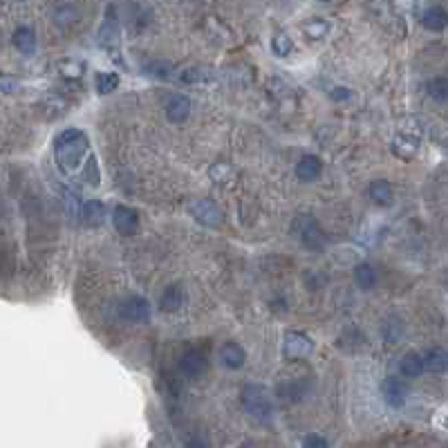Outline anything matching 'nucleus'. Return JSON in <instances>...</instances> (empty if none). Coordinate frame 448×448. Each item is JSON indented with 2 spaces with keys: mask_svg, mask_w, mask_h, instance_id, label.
<instances>
[{
  "mask_svg": "<svg viewBox=\"0 0 448 448\" xmlns=\"http://www.w3.org/2000/svg\"><path fill=\"white\" fill-rule=\"evenodd\" d=\"M112 224L122 235H133L139 229V213L135 208L119 204L112 211Z\"/></svg>",
  "mask_w": 448,
  "mask_h": 448,
  "instance_id": "7",
  "label": "nucleus"
},
{
  "mask_svg": "<svg viewBox=\"0 0 448 448\" xmlns=\"http://www.w3.org/2000/svg\"><path fill=\"white\" fill-rule=\"evenodd\" d=\"M119 314H122V319H126L130 323H148L151 321V302L141 296H133L122 302Z\"/></svg>",
  "mask_w": 448,
  "mask_h": 448,
  "instance_id": "5",
  "label": "nucleus"
},
{
  "mask_svg": "<svg viewBox=\"0 0 448 448\" xmlns=\"http://www.w3.org/2000/svg\"><path fill=\"white\" fill-rule=\"evenodd\" d=\"M14 45L18 47V52L23 54H34L36 49V34L28 28V25H20V28L14 30Z\"/></svg>",
  "mask_w": 448,
  "mask_h": 448,
  "instance_id": "18",
  "label": "nucleus"
},
{
  "mask_svg": "<svg viewBox=\"0 0 448 448\" xmlns=\"http://www.w3.org/2000/svg\"><path fill=\"white\" fill-rule=\"evenodd\" d=\"M179 370L191 379H197L208 370V359L202 352L189 350V352H184V357L179 359Z\"/></svg>",
  "mask_w": 448,
  "mask_h": 448,
  "instance_id": "9",
  "label": "nucleus"
},
{
  "mask_svg": "<svg viewBox=\"0 0 448 448\" xmlns=\"http://www.w3.org/2000/svg\"><path fill=\"white\" fill-rule=\"evenodd\" d=\"M399 370H401V375L408 377V379H417V377H421V375H424V370H426L424 357H421L419 352H406L403 359H401V363H399Z\"/></svg>",
  "mask_w": 448,
  "mask_h": 448,
  "instance_id": "14",
  "label": "nucleus"
},
{
  "mask_svg": "<svg viewBox=\"0 0 448 448\" xmlns=\"http://www.w3.org/2000/svg\"><path fill=\"white\" fill-rule=\"evenodd\" d=\"M283 352H285L287 359H305V357H310V354L314 352V343H312V338L305 336V334L289 332L285 336Z\"/></svg>",
  "mask_w": 448,
  "mask_h": 448,
  "instance_id": "6",
  "label": "nucleus"
},
{
  "mask_svg": "<svg viewBox=\"0 0 448 448\" xmlns=\"http://www.w3.org/2000/svg\"><path fill=\"white\" fill-rule=\"evenodd\" d=\"M117 86H119V76H117L114 72H99L97 74V90L101 92V95H108V92L117 90Z\"/></svg>",
  "mask_w": 448,
  "mask_h": 448,
  "instance_id": "25",
  "label": "nucleus"
},
{
  "mask_svg": "<svg viewBox=\"0 0 448 448\" xmlns=\"http://www.w3.org/2000/svg\"><path fill=\"white\" fill-rule=\"evenodd\" d=\"M302 448H327V442L321 435H307V437L302 440Z\"/></svg>",
  "mask_w": 448,
  "mask_h": 448,
  "instance_id": "32",
  "label": "nucleus"
},
{
  "mask_svg": "<svg viewBox=\"0 0 448 448\" xmlns=\"http://www.w3.org/2000/svg\"><path fill=\"white\" fill-rule=\"evenodd\" d=\"M189 211L191 216L202 222L204 227H220V224L224 222V213L222 208L213 202V200H206V197H200V200H193L189 204Z\"/></svg>",
  "mask_w": 448,
  "mask_h": 448,
  "instance_id": "4",
  "label": "nucleus"
},
{
  "mask_svg": "<svg viewBox=\"0 0 448 448\" xmlns=\"http://www.w3.org/2000/svg\"><path fill=\"white\" fill-rule=\"evenodd\" d=\"M191 112V101L184 95H173L166 103V117L173 124H182Z\"/></svg>",
  "mask_w": 448,
  "mask_h": 448,
  "instance_id": "13",
  "label": "nucleus"
},
{
  "mask_svg": "<svg viewBox=\"0 0 448 448\" xmlns=\"http://www.w3.org/2000/svg\"><path fill=\"white\" fill-rule=\"evenodd\" d=\"M76 7L72 5H57L54 9H52V20H54L57 25H68V23H74L76 20Z\"/></svg>",
  "mask_w": 448,
  "mask_h": 448,
  "instance_id": "24",
  "label": "nucleus"
},
{
  "mask_svg": "<svg viewBox=\"0 0 448 448\" xmlns=\"http://www.w3.org/2000/svg\"><path fill=\"white\" fill-rule=\"evenodd\" d=\"M204 78H208V74H204L202 70H197V68H189V70H184V74H182V81H187V83L204 81Z\"/></svg>",
  "mask_w": 448,
  "mask_h": 448,
  "instance_id": "31",
  "label": "nucleus"
},
{
  "mask_svg": "<svg viewBox=\"0 0 448 448\" xmlns=\"http://www.w3.org/2000/svg\"><path fill=\"white\" fill-rule=\"evenodd\" d=\"M381 394H384L388 406L401 408L408 401V386H406V381L399 379V377H388L384 381V386H381Z\"/></svg>",
  "mask_w": 448,
  "mask_h": 448,
  "instance_id": "8",
  "label": "nucleus"
},
{
  "mask_svg": "<svg viewBox=\"0 0 448 448\" xmlns=\"http://www.w3.org/2000/svg\"><path fill=\"white\" fill-rule=\"evenodd\" d=\"M370 197L377 204H390V200H392V184L388 179H375L370 184Z\"/></svg>",
  "mask_w": 448,
  "mask_h": 448,
  "instance_id": "22",
  "label": "nucleus"
},
{
  "mask_svg": "<svg viewBox=\"0 0 448 448\" xmlns=\"http://www.w3.org/2000/svg\"><path fill=\"white\" fill-rule=\"evenodd\" d=\"M54 151H57L59 168L63 173H72V170L83 162V157L88 155L90 146H88V139L81 130L70 128V130H63V133L57 137Z\"/></svg>",
  "mask_w": 448,
  "mask_h": 448,
  "instance_id": "1",
  "label": "nucleus"
},
{
  "mask_svg": "<svg viewBox=\"0 0 448 448\" xmlns=\"http://www.w3.org/2000/svg\"><path fill=\"white\" fill-rule=\"evenodd\" d=\"M81 216L88 227H101L105 220V206L99 200H90L81 206Z\"/></svg>",
  "mask_w": 448,
  "mask_h": 448,
  "instance_id": "17",
  "label": "nucleus"
},
{
  "mask_svg": "<svg viewBox=\"0 0 448 448\" xmlns=\"http://www.w3.org/2000/svg\"><path fill=\"white\" fill-rule=\"evenodd\" d=\"M184 448H208L204 437H200V435H193V437H189L187 442H184Z\"/></svg>",
  "mask_w": 448,
  "mask_h": 448,
  "instance_id": "34",
  "label": "nucleus"
},
{
  "mask_svg": "<svg viewBox=\"0 0 448 448\" xmlns=\"http://www.w3.org/2000/svg\"><path fill=\"white\" fill-rule=\"evenodd\" d=\"M424 363L428 372H446L448 370V352L442 348H430L424 354Z\"/></svg>",
  "mask_w": 448,
  "mask_h": 448,
  "instance_id": "19",
  "label": "nucleus"
},
{
  "mask_svg": "<svg viewBox=\"0 0 448 448\" xmlns=\"http://www.w3.org/2000/svg\"><path fill=\"white\" fill-rule=\"evenodd\" d=\"M428 95L435 101H448V76H435L428 83Z\"/></svg>",
  "mask_w": 448,
  "mask_h": 448,
  "instance_id": "23",
  "label": "nucleus"
},
{
  "mask_svg": "<svg viewBox=\"0 0 448 448\" xmlns=\"http://www.w3.org/2000/svg\"><path fill=\"white\" fill-rule=\"evenodd\" d=\"M146 70H148L153 76H157V78H164V81H166V78L173 76V74H170V72H173V65L166 63V61H153Z\"/></svg>",
  "mask_w": 448,
  "mask_h": 448,
  "instance_id": "28",
  "label": "nucleus"
},
{
  "mask_svg": "<svg viewBox=\"0 0 448 448\" xmlns=\"http://www.w3.org/2000/svg\"><path fill=\"white\" fill-rule=\"evenodd\" d=\"M354 281H357V285L361 289H372L377 285V271L372 265H367V262H361V265H357V269H354Z\"/></svg>",
  "mask_w": 448,
  "mask_h": 448,
  "instance_id": "21",
  "label": "nucleus"
},
{
  "mask_svg": "<svg viewBox=\"0 0 448 448\" xmlns=\"http://www.w3.org/2000/svg\"><path fill=\"white\" fill-rule=\"evenodd\" d=\"M18 78H11V76H3V78H0V88H3V92H7V95H9V92H14V90H18Z\"/></svg>",
  "mask_w": 448,
  "mask_h": 448,
  "instance_id": "33",
  "label": "nucleus"
},
{
  "mask_svg": "<svg viewBox=\"0 0 448 448\" xmlns=\"http://www.w3.org/2000/svg\"><path fill=\"white\" fill-rule=\"evenodd\" d=\"M59 70H61V74L63 76H68V78H78L83 74V65L78 63V61H61L59 63Z\"/></svg>",
  "mask_w": 448,
  "mask_h": 448,
  "instance_id": "27",
  "label": "nucleus"
},
{
  "mask_svg": "<svg viewBox=\"0 0 448 448\" xmlns=\"http://www.w3.org/2000/svg\"><path fill=\"white\" fill-rule=\"evenodd\" d=\"M218 357H220V363L224 367H229V370H240V367L244 365V361H247L244 350L238 343H233V341H229V343H224L220 348Z\"/></svg>",
  "mask_w": 448,
  "mask_h": 448,
  "instance_id": "10",
  "label": "nucleus"
},
{
  "mask_svg": "<svg viewBox=\"0 0 448 448\" xmlns=\"http://www.w3.org/2000/svg\"><path fill=\"white\" fill-rule=\"evenodd\" d=\"M99 34H101V45L103 47H110V45L119 43V23H117V18L112 14L105 16V23H103Z\"/></svg>",
  "mask_w": 448,
  "mask_h": 448,
  "instance_id": "20",
  "label": "nucleus"
},
{
  "mask_svg": "<svg viewBox=\"0 0 448 448\" xmlns=\"http://www.w3.org/2000/svg\"><path fill=\"white\" fill-rule=\"evenodd\" d=\"M294 233L298 235V240L310 247V249H321L325 238H323V231L319 227V222H316L312 216H300L294 222Z\"/></svg>",
  "mask_w": 448,
  "mask_h": 448,
  "instance_id": "3",
  "label": "nucleus"
},
{
  "mask_svg": "<svg viewBox=\"0 0 448 448\" xmlns=\"http://www.w3.org/2000/svg\"><path fill=\"white\" fill-rule=\"evenodd\" d=\"M421 25L430 32H442L448 25V11L442 5H432L421 14Z\"/></svg>",
  "mask_w": 448,
  "mask_h": 448,
  "instance_id": "12",
  "label": "nucleus"
},
{
  "mask_svg": "<svg viewBox=\"0 0 448 448\" xmlns=\"http://www.w3.org/2000/svg\"><path fill=\"white\" fill-rule=\"evenodd\" d=\"M231 173L233 170H231L229 164H216V166L208 168V175L213 182H227V179H231Z\"/></svg>",
  "mask_w": 448,
  "mask_h": 448,
  "instance_id": "30",
  "label": "nucleus"
},
{
  "mask_svg": "<svg viewBox=\"0 0 448 448\" xmlns=\"http://www.w3.org/2000/svg\"><path fill=\"white\" fill-rule=\"evenodd\" d=\"M321 168H323V164H321L319 157H316V155H305L296 164V175L300 179H305V182H312V179H316L321 175Z\"/></svg>",
  "mask_w": 448,
  "mask_h": 448,
  "instance_id": "16",
  "label": "nucleus"
},
{
  "mask_svg": "<svg viewBox=\"0 0 448 448\" xmlns=\"http://www.w3.org/2000/svg\"><path fill=\"white\" fill-rule=\"evenodd\" d=\"M417 148H419V137L403 133V130H399V135L392 141V153L401 157V160H411V157L417 153Z\"/></svg>",
  "mask_w": 448,
  "mask_h": 448,
  "instance_id": "11",
  "label": "nucleus"
},
{
  "mask_svg": "<svg viewBox=\"0 0 448 448\" xmlns=\"http://www.w3.org/2000/svg\"><path fill=\"white\" fill-rule=\"evenodd\" d=\"M302 30H305V34L310 38H321L327 32V23L321 20V18H312V20H307L305 25H302Z\"/></svg>",
  "mask_w": 448,
  "mask_h": 448,
  "instance_id": "26",
  "label": "nucleus"
},
{
  "mask_svg": "<svg viewBox=\"0 0 448 448\" xmlns=\"http://www.w3.org/2000/svg\"><path fill=\"white\" fill-rule=\"evenodd\" d=\"M184 305V289L179 285H168L160 296V307L164 312H177Z\"/></svg>",
  "mask_w": 448,
  "mask_h": 448,
  "instance_id": "15",
  "label": "nucleus"
},
{
  "mask_svg": "<svg viewBox=\"0 0 448 448\" xmlns=\"http://www.w3.org/2000/svg\"><path fill=\"white\" fill-rule=\"evenodd\" d=\"M242 406H244V411L260 419V421H269L271 419V413H273V408H271V401H269V394L267 390L258 386V384H252V386H244L242 388Z\"/></svg>",
  "mask_w": 448,
  "mask_h": 448,
  "instance_id": "2",
  "label": "nucleus"
},
{
  "mask_svg": "<svg viewBox=\"0 0 448 448\" xmlns=\"http://www.w3.org/2000/svg\"><path fill=\"white\" fill-rule=\"evenodd\" d=\"M336 92H332V97L334 99H348L350 97V92H348V88H334Z\"/></svg>",
  "mask_w": 448,
  "mask_h": 448,
  "instance_id": "35",
  "label": "nucleus"
},
{
  "mask_svg": "<svg viewBox=\"0 0 448 448\" xmlns=\"http://www.w3.org/2000/svg\"><path fill=\"white\" fill-rule=\"evenodd\" d=\"M271 47H273V52H276V54H278V57H287L289 52H292V38L285 36V34L273 36Z\"/></svg>",
  "mask_w": 448,
  "mask_h": 448,
  "instance_id": "29",
  "label": "nucleus"
}]
</instances>
